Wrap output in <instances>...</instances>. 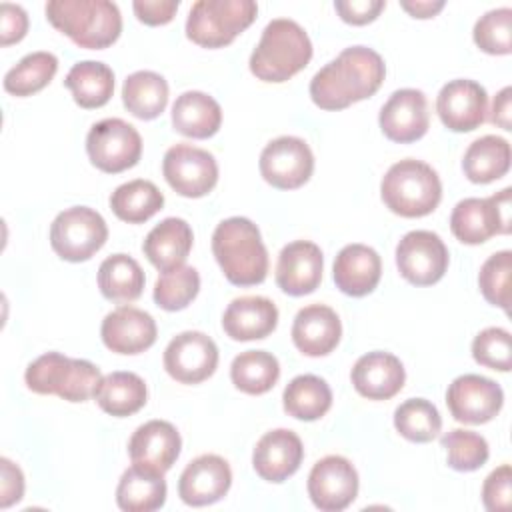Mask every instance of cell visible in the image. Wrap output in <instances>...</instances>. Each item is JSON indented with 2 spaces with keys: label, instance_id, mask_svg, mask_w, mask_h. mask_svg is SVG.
<instances>
[{
  "label": "cell",
  "instance_id": "6da1fadb",
  "mask_svg": "<svg viewBox=\"0 0 512 512\" xmlns=\"http://www.w3.org/2000/svg\"><path fill=\"white\" fill-rule=\"evenodd\" d=\"M386 76L382 56L368 46L344 48L310 80V98L322 110H344L378 92Z\"/></svg>",
  "mask_w": 512,
  "mask_h": 512
},
{
  "label": "cell",
  "instance_id": "7a4b0ae2",
  "mask_svg": "<svg viewBox=\"0 0 512 512\" xmlns=\"http://www.w3.org/2000/svg\"><path fill=\"white\" fill-rule=\"evenodd\" d=\"M212 254L226 280L234 286H254L266 280L268 250L258 226L244 216L226 218L216 226Z\"/></svg>",
  "mask_w": 512,
  "mask_h": 512
},
{
  "label": "cell",
  "instance_id": "3957f363",
  "mask_svg": "<svg viewBox=\"0 0 512 512\" xmlns=\"http://www.w3.org/2000/svg\"><path fill=\"white\" fill-rule=\"evenodd\" d=\"M312 42L306 30L290 18H274L262 30L250 54V72L262 82H286L308 66Z\"/></svg>",
  "mask_w": 512,
  "mask_h": 512
},
{
  "label": "cell",
  "instance_id": "277c9868",
  "mask_svg": "<svg viewBox=\"0 0 512 512\" xmlns=\"http://www.w3.org/2000/svg\"><path fill=\"white\" fill-rule=\"evenodd\" d=\"M46 18L76 46L88 50L108 48L122 32L120 10L110 0H50Z\"/></svg>",
  "mask_w": 512,
  "mask_h": 512
},
{
  "label": "cell",
  "instance_id": "5b68a950",
  "mask_svg": "<svg viewBox=\"0 0 512 512\" xmlns=\"http://www.w3.org/2000/svg\"><path fill=\"white\" fill-rule=\"evenodd\" d=\"M386 208L404 218H420L436 210L442 200V184L432 166L404 158L388 168L380 184Z\"/></svg>",
  "mask_w": 512,
  "mask_h": 512
},
{
  "label": "cell",
  "instance_id": "8992f818",
  "mask_svg": "<svg viewBox=\"0 0 512 512\" xmlns=\"http://www.w3.org/2000/svg\"><path fill=\"white\" fill-rule=\"evenodd\" d=\"M26 386L36 394H54L68 402H86L94 396L102 374L88 360L46 352L28 364Z\"/></svg>",
  "mask_w": 512,
  "mask_h": 512
},
{
  "label": "cell",
  "instance_id": "52a82bcc",
  "mask_svg": "<svg viewBox=\"0 0 512 512\" xmlns=\"http://www.w3.org/2000/svg\"><path fill=\"white\" fill-rule=\"evenodd\" d=\"M252 0H198L186 18V36L202 48L228 46L256 18Z\"/></svg>",
  "mask_w": 512,
  "mask_h": 512
},
{
  "label": "cell",
  "instance_id": "ba28073f",
  "mask_svg": "<svg viewBox=\"0 0 512 512\" xmlns=\"http://www.w3.org/2000/svg\"><path fill=\"white\" fill-rule=\"evenodd\" d=\"M108 240L106 220L88 206L62 210L50 226L52 250L68 262L90 260Z\"/></svg>",
  "mask_w": 512,
  "mask_h": 512
},
{
  "label": "cell",
  "instance_id": "9c48e42d",
  "mask_svg": "<svg viewBox=\"0 0 512 512\" xmlns=\"http://www.w3.org/2000/svg\"><path fill=\"white\" fill-rule=\"evenodd\" d=\"M510 188L488 198H464L450 214V230L462 244H482L510 232Z\"/></svg>",
  "mask_w": 512,
  "mask_h": 512
},
{
  "label": "cell",
  "instance_id": "30bf717a",
  "mask_svg": "<svg viewBox=\"0 0 512 512\" xmlns=\"http://www.w3.org/2000/svg\"><path fill=\"white\" fill-rule=\"evenodd\" d=\"M86 152L98 170L118 174L138 164L142 156V138L126 120L104 118L90 128L86 136Z\"/></svg>",
  "mask_w": 512,
  "mask_h": 512
},
{
  "label": "cell",
  "instance_id": "8fae6325",
  "mask_svg": "<svg viewBox=\"0 0 512 512\" xmlns=\"http://www.w3.org/2000/svg\"><path fill=\"white\" fill-rule=\"evenodd\" d=\"M162 174L176 194L202 198L218 182V164L208 150L180 142L166 150Z\"/></svg>",
  "mask_w": 512,
  "mask_h": 512
},
{
  "label": "cell",
  "instance_id": "7c38bea8",
  "mask_svg": "<svg viewBox=\"0 0 512 512\" xmlns=\"http://www.w3.org/2000/svg\"><path fill=\"white\" fill-rule=\"evenodd\" d=\"M262 178L278 190L304 186L314 172V154L298 136H278L270 140L260 154Z\"/></svg>",
  "mask_w": 512,
  "mask_h": 512
},
{
  "label": "cell",
  "instance_id": "4fadbf2b",
  "mask_svg": "<svg viewBox=\"0 0 512 512\" xmlns=\"http://www.w3.org/2000/svg\"><path fill=\"white\" fill-rule=\"evenodd\" d=\"M396 266L414 286L436 284L448 268V248L436 232L412 230L396 246Z\"/></svg>",
  "mask_w": 512,
  "mask_h": 512
},
{
  "label": "cell",
  "instance_id": "5bb4252c",
  "mask_svg": "<svg viewBox=\"0 0 512 512\" xmlns=\"http://www.w3.org/2000/svg\"><path fill=\"white\" fill-rule=\"evenodd\" d=\"M358 472L354 464L338 454L320 458L308 474V496L322 512H340L358 496Z\"/></svg>",
  "mask_w": 512,
  "mask_h": 512
},
{
  "label": "cell",
  "instance_id": "9a60e30c",
  "mask_svg": "<svg viewBox=\"0 0 512 512\" xmlns=\"http://www.w3.org/2000/svg\"><path fill=\"white\" fill-rule=\"evenodd\" d=\"M218 366V346L210 336L198 330L176 334L164 350L166 372L182 384H200L214 374Z\"/></svg>",
  "mask_w": 512,
  "mask_h": 512
},
{
  "label": "cell",
  "instance_id": "2e32d148",
  "mask_svg": "<svg viewBox=\"0 0 512 512\" xmlns=\"http://www.w3.org/2000/svg\"><path fill=\"white\" fill-rule=\"evenodd\" d=\"M446 404L454 420L462 424H486L504 404L500 384L480 374H462L446 390Z\"/></svg>",
  "mask_w": 512,
  "mask_h": 512
},
{
  "label": "cell",
  "instance_id": "e0dca14e",
  "mask_svg": "<svg viewBox=\"0 0 512 512\" xmlns=\"http://www.w3.org/2000/svg\"><path fill=\"white\" fill-rule=\"evenodd\" d=\"M382 134L398 144H410L420 140L430 126L428 102L422 90L402 88L396 90L380 108Z\"/></svg>",
  "mask_w": 512,
  "mask_h": 512
},
{
  "label": "cell",
  "instance_id": "ac0fdd59",
  "mask_svg": "<svg viewBox=\"0 0 512 512\" xmlns=\"http://www.w3.org/2000/svg\"><path fill=\"white\" fill-rule=\"evenodd\" d=\"M436 112L448 130L472 132L486 120V90L474 80H450L438 92Z\"/></svg>",
  "mask_w": 512,
  "mask_h": 512
},
{
  "label": "cell",
  "instance_id": "d6986e66",
  "mask_svg": "<svg viewBox=\"0 0 512 512\" xmlns=\"http://www.w3.org/2000/svg\"><path fill=\"white\" fill-rule=\"evenodd\" d=\"M232 486L230 464L218 454L196 456L182 470L178 496L188 506H208L222 500Z\"/></svg>",
  "mask_w": 512,
  "mask_h": 512
},
{
  "label": "cell",
  "instance_id": "ffe728a7",
  "mask_svg": "<svg viewBox=\"0 0 512 512\" xmlns=\"http://www.w3.org/2000/svg\"><path fill=\"white\" fill-rule=\"evenodd\" d=\"M322 268V250L310 240H294L278 254L276 284L290 296L310 294L320 286Z\"/></svg>",
  "mask_w": 512,
  "mask_h": 512
},
{
  "label": "cell",
  "instance_id": "44dd1931",
  "mask_svg": "<svg viewBox=\"0 0 512 512\" xmlns=\"http://www.w3.org/2000/svg\"><path fill=\"white\" fill-rule=\"evenodd\" d=\"M156 334L154 318L134 306H118L100 326L104 346L116 354H140L156 342Z\"/></svg>",
  "mask_w": 512,
  "mask_h": 512
},
{
  "label": "cell",
  "instance_id": "7402d4cb",
  "mask_svg": "<svg viewBox=\"0 0 512 512\" xmlns=\"http://www.w3.org/2000/svg\"><path fill=\"white\" fill-rule=\"evenodd\" d=\"M304 446L296 432L276 428L266 432L252 452V466L262 480L284 482L302 464Z\"/></svg>",
  "mask_w": 512,
  "mask_h": 512
},
{
  "label": "cell",
  "instance_id": "603a6c76",
  "mask_svg": "<svg viewBox=\"0 0 512 512\" xmlns=\"http://www.w3.org/2000/svg\"><path fill=\"white\" fill-rule=\"evenodd\" d=\"M182 440L178 430L166 420H150L136 428L128 442V454L132 464L168 472L178 460Z\"/></svg>",
  "mask_w": 512,
  "mask_h": 512
},
{
  "label": "cell",
  "instance_id": "cb8c5ba5",
  "mask_svg": "<svg viewBox=\"0 0 512 512\" xmlns=\"http://www.w3.org/2000/svg\"><path fill=\"white\" fill-rule=\"evenodd\" d=\"M350 378L360 396L368 400H388L402 390L406 372L394 354L374 350L356 360Z\"/></svg>",
  "mask_w": 512,
  "mask_h": 512
},
{
  "label": "cell",
  "instance_id": "d4e9b609",
  "mask_svg": "<svg viewBox=\"0 0 512 512\" xmlns=\"http://www.w3.org/2000/svg\"><path fill=\"white\" fill-rule=\"evenodd\" d=\"M342 336L338 314L326 304H310L298 310L292 324L294 346L312 358L330 354Z\"/></svg>",
  "mask_w": 512,
  "mask_h": 512
},
{
  "label": "cell",
  "instance_id": "484cf974",
  "mask_svg": "<svg viewBox=\"0 0 512 512\" xmlns=\"http://www.w3.org/2000/svg\"><path fill=\"white\" fill-rule=\"evenodd\" d=\"M336 288L346 296H366L370 294L382 276V262L374 248L366 244H348L344 246L332 270Z\"/></svg>",
  "mask_w": 512,
  "mask_h": 512
},
{
  "label": "cell",
  "instance_id": "4316f807",
  "mask_svg": "<svg viewBox=\"0 0 512 512\" xmlns=\"http://www.w3.org/2000/svg\"><path fill=\"white\" fill-rule=\"evenodd\" d=\"M278 324V308L266 296L234 298L222 316L224 332L238 342L260 340L274 332Z\"/></svg>",
  "mask_w": 512,
  "mask_h": 512
},
{
  "label": "cell",
  "instance_id": "83f0119b",
  "mask_svg": "<svg viewBox=\"0 0 512 512\" xmlns=\"http://www.w3.org/2000/svg\"><path fill=\"white\" fill-rule=\"evenodd\" d=\"M192 228L182 218H164L144 238L142 250L162 274L184 266L192 250Z\"/></svg>",
  "mask_w": 512,
  "mask_h": 512
},
{
  "label": "cell",
  "instance_id": "f1b7e54d",
  "mask_svg": "<svg viewBox=\"0 0 512 512\" xmlns=\"http://www.w3.org/2000/svg\"><path fill=\"white\" fill-rule=\"evenodd\" d=\"M222 108L206 92L188 90L182 92L172 104V126L176 132L188 138H210L220 130Z\"/></svg>",
  "mask_w": 512,
  "mask_h": 512
},
{
  "label": "cell",
  "instance_id": "f546056e",
  "mask_svg": "<svg viewBox=\"0 0 512 512\" xmlns=\"http://www.w3.org/2000/svg\"><path fill=\"white\" fill-rule=\"evenodd\" d=\"M166 490L162 472L132 464L120 476L116 502L126 512H152L164 506Z\"/></svg>",
  "mask_w": 512,
  "mask_h": 512
},
{
  "label": "cell",
  "instance_id": "4dcf8cb0",
  "mask_svg": "<svg viewBox=\"0 0 512 512\" xmlns=\"http://www.w3.org/2000/svg\"><path fill=\"white\" fill-rule=\"evenodd\" d=\"M148 398L144 380L134 372H110L102 376L94 400L110 416L124 418L136 414Z\"/></svg>",
  "mask_w": 512,
  "mask_h": 512
},
{
  "label": "cell",
  "instance_id": "1f68e13d",
  "mask_svg": "<svg viewBox=\"0 0 512 512\" xmlns=\"http://www.w3.org/2000/svg\"><path fill=\"white\" fill-rule=\"evenodd\" d=\"M64 86L70 88L74 102L80 108H100L114 92V72L108 64L96 60L76 62L64 78Z\"/></svg>",
  "mask_w": 512,
  "mask_h": 512
},
{
  "label": "cell",
  "instance_id": "d6a6232c",
  "mask_svg": "<svg viewBox=\"0 0 512 512\" xmlns=\"http://www.w3.org/2000/svg\"><path fill=\"white\" fill-rule=\"evenodd\" d=\"M462 170L474 184H488L510 170V144L502 136L486 134L464 152Z\"/></svg>",
  "mask_w": 512,
  "mask_h": 512
},
{
  "label": "cell",
  "instance_id": "836d02e7",
  "mask_svg": "<svg viewBox=\"0 0 512 512\" xmlns=\"http://www.w3.org/2000/svg\"><path fill=\"white\" fill-rule=\"evenodd\" d=\"M122 102L132 116L154 120L166 110L168 82L152 70H138L124 80Z\"/></svg>",
  "mask_w": 512,
  "mask_h": 512
},
{
  "label": "cell",
  "instance_id": "e575fe53",
  "mask_svg": "<svg viewBox=\"0 0 512 512\" xmlns=\"http://www.w3.org/2000/svg\"><path fill=\"white\" fill-rule=\"evenodd\" d=\"M288 416L304 422L322 418L332 406V390L320 376L302 374L288 382L282 394Z\"/></svg>",
  "mask_w": 512,
  "mask_h": 512
},
{
  "label": "cell",
  "instance_id": "d590c367",
  "mask_svg": "<svg viewBox=\"0 0 512 512\" xmlns=\"http://www.w3.org/2000/svg\"><path fill=\"white\" fill-rule=\"evenodd\" d=\"M162 206L164 194L154 182L142 178L120 184L110 196L112 212L128 224H142L150 220L158 210H162Z\"/></svg>",
  "mask_w": 512,
  "mask_h": 512
},
{
  "label": "cell",
  "instance_id": "8d00e7d4",
  "mask_svg": "<svg viewBox=\"0 0 512 512\" xmlns=\"http://www.w3.org/2000/svg\"><path fill=\"white\" fill-rule=\"evenodd\" d=\"M144 272L128 254H112L98 268V288L104 298L132 302L144 290Z\"/></svg>",
  "mask_w": 512,
  "mask_h": 512
},
{
  "label": "cell",
  "instance_id": "74e56055",
  "mask_svg": "<svg viewBox=\"0 0 512 512\" xmlns=\"http://www.w3.org/2000/svg\"><path fill=\"white\" fill-rule=\"evenodd\" d=\"M230 378L244 394H266L280 378L278 358L266 350H246L232 360Z\"/></svg>",
  "mask_w": 512,
  "mask_h": 512
},
{
  "label": "cell",
  "instance_id": "f35d334b",
  "mask_svg": "<svg viewBox=\"0 0 512 512\" xmlns=\"http://www.w3.org/2000/svg\"><path fill=\"white\" fill-rule=\"evenodd\" d=\"M58 70V58L52 52L26 54L4 76V90L12 96H32L50 84Z\"/></svg>",
  "mask_w": 512,
  "mask_h": 512
},
{
  "label": "cell",
  "instance_id": "ab89813d",
  "mask_svg": "<svg viewBox=\"0 0 512 512\" xmlns=\"http://www.w3.org/2000/svg\"><path fill=\"white\" fill-rule=\"evenodd\" d=\"M394 428L410 442H430L442 430L438 408L424 398H410L394 410Z\"/></svg>",
  "mask_w": 512,
  "mask_h": 512
},
{
  "label": "cell",
  "instance_id": "60d3db41",
  "mask_svg": "<svg viewBox=\"0 0 512 512\" xmlns=\"http://www.w3.org/2000/svg\"><path fill=\"white\" fill-rule=\"evenodd\" d=\"M200 292V274L192 266L164 272L154 284V302L168 312L184 310Z\"/></svg>",
  "mask_w": 512,
  "mask_h": 512
},
{
  "label": "cell",
  "instance_id": "b9f144b4",
  "mask_svg": "<svg viewBox=\"0 0 512 512\" xmlns=\"http://www.w3.org/2000/svg\"><path fill=\"white\" fill-rule=\"evenodd\" d=\"M440 444L446 450L448 466L458 472H474L482 468L490 456L486 438L462 428H454L446 432Z\"/></svg>",
  "mask_w": 512,
  "mask_h": 512
},
{
  "label": "cell",
  "instance_id": "7bdbcfd3",
  "mask_svg": "<svg viewBox=\"0 0 512 512\" xmlns=\"http://www.w3.org/2000/svg\"><path fill=\"white\" fill-rule=\"evenodd\" d=\"M476 46L494 56L512 52V10L508 6L496 8L480 16L474 24Z\"/></svg>",
  "mask_w": 512,
  "mask_h": 512
},
{
  "label": "cell",
  "instance_id": "ee69618b",
  "mask_svg": "<svg viewBox=\"0 0 512 512\" xmlns=\"http://www.w3.org/2000/svg\"><path fill=\"white\" fill-rule=\"evenodd\" d=\"M510 272H512V252L502 250L492 254L480 268L478 284L482 296L492 304L508 312L510 308Z\"/></svg>",
  "mask_w": 512,
  "mask_h": 512
},
{
  "label": "cell",
  "instance_id": "f6af8a7d",
  "mask_svg": "<svg viewBox=\"0 0 512 512\" xmlns=\"http://www.w3.org/2000/svg\"><path fill=\"white\" fill-rule=\"evenodd\" d=\"M472 356L480 366L508 372L512 366L510 332L500 326L484 328L472 340Z\"/></svg>",
  "mask_w": 512,
  "mask_h": 512
},
{
  "label": "cell",
  "instance_id": "bcb514c9",
  "mask_svg": "<svg viewBox=\"0 0 512 512\" xmlns=\"http://www.w3.org/2000/svg\"><path fill=\"white\" fill-rule=\"evenodd\" d=\"M510 482L512 470L510 464H502L488 474L482 484V502L490 512H506L510 508Z\"/></svg>",
  "mask_w": 512,
  "mask_h": 512
},
{
  "label": "cell",
  "instance_id": "7dc6e473",
  "mask_svg": "<svg viewBox=\"0 0 512 512\" xmlns=\"http://www.w3.org/2000/svg\"><path fill=\"white\" fill-rule=\"evenodd\" d=\"M28 32V14L22 6L2 2L0 4V44L10 46L20 42Z\"/></svg>",
  "mask_w": 512,
  "mask_h": 512
},
{
  "label": "cell",
  "instance_id": "c3c4849f",
  "mask_svg": "<svg viewBox=\"0 0 512 512\" xmlns=\"http://www.w3.org/2000/svg\"><path fill=\"white\" fill-rule=\"evenodd\" d=\"M384 0H336L334 8L340 14V18L348 24L362 26L372 20L384 10Z\"/></svg>",
  "mask_w": 512,
  "mask_h": 512
},
{
  "label": "cell",
  "instance_id": "681fc988",
  "mask_svg": "<svg viewBox=\"0 0 512 512\" xmlns=\"http://www.w3.org/2000/svg\"><path fill=\"white\" fill-rule=\"evenodd\" d=\"M178 6V0H136L132 4L136 18L148 26L168 24L174 18Z\"/></svg>",
  "mask_w": 512,
  "mask_h": 512
},
{
  "label": "cell",
  "instance_id": "f907efd6",
  "mask_svg": "<svg viewBox=\"0 0 512 512\" xmlns=\"http://www.w3.org/2000/svg\"><path fill=\"white\" fill-rule=\"evenodd\" d=\"M0 508H8L22 500L24 496V474L8 458L0 460Z\"/></svg>",
  "mask_w": 512,
  "mask_h": 512
},
{
  "label": "cell",
  "instance_id": "816d5d0a",
  "mask_svg": "<svg viewBox=\"0 0 512 512\" xmlns=\"http://www.w3.org/2000/svg\"><path fill=\"white\" fill-rule=\"evenodd\" d=\"M510 94H512V88L506 86V88H502V90L496 94V98H494V102H492L490 122L496 124V126L502 128V130H512V128H510V98H512Z\"/></svg>",
  "mask_w": 512,
  "mask_h": 512
},
{
  "label": "cell",
  "instance_id": "f5cc1de1",
  "mask_svg": "<svg viewBox=\"0 0 512 512\" xmlns=\"http://www.w3.org/2000/svg\"><path fill=\"white\" fill-rule=\"evenodd\" d=\"M400 6L414 18H432L444 8V2L442 0H414V2L402 0Z\"/></svg>",
  "mask_w": 512,
  "mask_h": 512
}]
</instances>
